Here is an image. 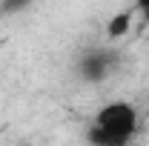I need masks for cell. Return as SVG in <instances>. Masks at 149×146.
Returning <instances> with one entry per match:
<instances>
[{
    "label": "cell",
    "mask_w": 149,
    "mask_h": 146,
    "mask_svg": "<svg viewBox=\"0 0 149 146\" xmlns=\"http://www.w3.org/2000/svg\"><path fill=\"white\" fill-rule=\"evenodd\" d=\"M138 115L129 103H109L97 112L92 126V140L97 146H123L135 135Z\"/></svg>",
    "instance_id": "cell-1"
},
{
    "label": "cell",
    "mask_w": 149,
    "mask_h": 146,
    "mask_svg": "<svg viewBox=\"0 0 149 146\" xmlns=\"http://www.w3.org/2000/svg\"><path fill=\"white\" fill-rule=\"evenodd\" d=\"M129 26H132V12H120V15H115V17L109 20V26H106V35H109V40L123 37L126 32H129Z\"/></svg>",
    "instance_id": "cell-2"
},
{
    "label": "cell",
    "mask_w": 149,
    "mask_h": 146,
    "mask_svg": "<svg viewBox=\"0 0 149 146\" xmlns=\"http://www.w3.org/2000/svg\"><path fill=\"white\" fill-rule=\"evenodd\" d=\"M83 69H86V74H89V77H100V74H103V60H100V57H97V60H95V57H89Z\"/></svg>",
    "instance_id": "cell-3"
},
{
    "label": "cell",
    "mask_w": 149,
    "mask_h": 146,
    "mask_svg": "<svg viewBox=\"0 0 149 146\" xmlns=\"http://www.w3.org/2000/svg\"><path fill=\"white\" fill-rule=\"evenodd\" d=\"M138 9L143 12V9H149V0H138Z\"/></svg>",
    "instance_id": "cell-4"
},
{
    "label": "cell",
    "mask_w": 149,
    "mask_h": 146,
    "mask_svg": "<svg viewBox=\"0 0 149 146\" xmlns=\"http://www.w3.org/2000/svg\"><path fill=\"white\" fill-rule=\"evenodd\" d=\"M20 3H26V0H9V6H20Z\"/></svg>",
    "instance_id": "cell-5"
},
{
    "label": "cell",
    "mask_w": 149,
    "mask_h": 146,
    "mask_svg": "<svg viewBox=\"0 0 149 146\" xmlns=\"http://www.w3.org/2000/svg\"><path fill=\"white\" fill-rule=\"evenodd\" d=\"M143 20H146V23H149V9H143Z\"/></svg>",
    "instance_id": "cell-6"
}]
</instances>
